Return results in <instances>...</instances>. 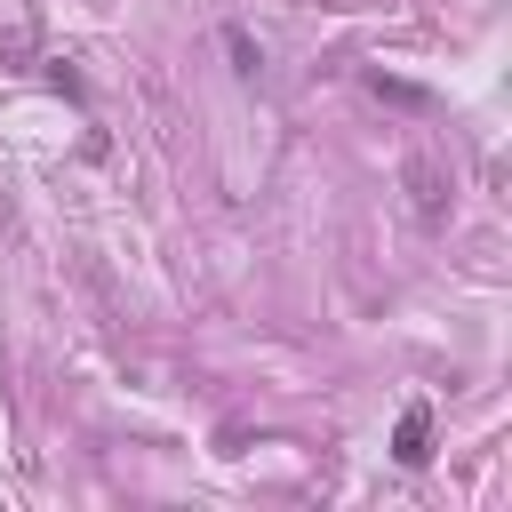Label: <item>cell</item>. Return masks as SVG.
<instances>
[{
  "mask_svg": "<svg viewBox=\"0 0 512 512\" xmlns=\"http://www.w3.org/2000/svg\"><path fill=\"white\" fill-rule=\"evenodd\" d=\"M400 184H408V208H416V224H424V232H440V224L456 216V176H448L432 152H416V160L400 168Z\"/></svg>",
  "mask_w": 512,
  "mask_h": 512,
  "instance_id": "6da1fadb",
  "label": "cell"
},
{
  "mask_svg": "<svg viewBox=\"0 0 512 512\" xmlns=\"http://www.w3.org/2000/svg\"><path fill=\"white\" fill-rule=\"evenodd\" d=\"M392 456L416 472V464H432V408L424 400H408L400 408V424H392Z\"/></svg>",
  "mask_w": 512,
  "mask_h": 512,
  "instance_id": "7a4b0ae2",
  "label": "cell"
},
{
  "mask_svg": "<svg viewBox=\"0 0 512 512\" xmlns=\"http://www.w3.org/2000/svg\"><path fill=\"white\" fill-rule=\"evenodd\" d=\"M224 56H232V72H240V80H264V48H256V32H248V24H224Z\"/></svg>",
  "mask_w": 512,
  "mask_h": 512,
  "instance_id": "3957f363",
  "label": "cell"
},
{
  "mask_svg": "<svg viewBox=\"0 0 512 512\" xmlns=\"http://www.w3.org/2000/svg\"><path fill=\"white\" fill-rule=\"evenodd\" d=\"M376 96H392V104H424V88H408V80H384V72H376Z\"/></svg>",
  "mask_w": 512,
  "mask_h": 512,
  "instance_id": "277c9868",
  "label": "cell"
}]
</instances>
